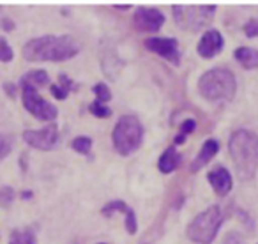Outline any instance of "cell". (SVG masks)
Returning a JSON list of instances; mask_svg holds the SVG:
<instances>
[{
	"instance_id": "1",
	"label": "cell",
	"mask_w": 258,
	"mask_h": 244,
	"mask_svg": "<svg viewBox=\"0 0 258 244\" xmlns=\"http://www.w3.org/2000/svg\"><path fill=\"white\" fill-rule=\"evenodd\" d=\"M80 53V43L73 36L34 37L23 46V58L29 62H64Z\"/></svg>"
},
{
	"instance_id": "2",
	"label": "cell",
	"mask_w": 258,
	"mask_h": 244,
	"mask_svg": "<svg viewBox=\"0 0 258 244\" xmlns=\"http://www.w3.org/2000/svg\"><path fill=\"white\" fill-rule=\"evenodd\" d=\"M228 151L240 180H251L258 170V135L249 130H237L228 140Z\"/></svg>"
},
{
	"instance_id": "3",
	"label": "cell",
	"mask_w": 258,
	"mask_h": 244,
	"mask_svg": "<svg viewBox=\"0 0 258 244\" xmlns=\"http://www.w3.org/2000/svg\"><path fill=\"white\" fill-rule=\"evenodd\" d=\"M198 90L204 96V99L211 101V103L232 101L237 90L235 75L225 68L209 69L198 80Z\"/></svg>"
},
{
	"instance_id": "4",
	"label": "cell",
	"mask_w": 258,
	"mask_h": 244,
	"mask_svg": "<svg viewBox=\"0 0 258 244\" xmlns=\"http://www.w3.org/2000/svg\"><path fill=\"white\" fill-rule=\"evenodd\" d=\"M113 147L118 154L129 156L138 151L144 142V126L135 115H122L111 131Z\"/></svg>"
},
{
	"instance_id": "5",
	"label": "cell",
	"mask_w": 258,
	"mask_h": 244,
	"mask_svg": "<svg viewBox=\"0 0 258 244\" xmlns=\"http://www.w3.org/2000/svg\"><path fill=\"white\" fill-rule=\"evenodd\" d=\"M225 212L219 205H211L204 212L197 214L187 226V237L197 244H212L218 230L221 228Z\"/></svg>"
},
{
	"instance_id": "6",
	"label": "cell",
	"mask_w": 258,
	"mask_h": 244,
	"mask_svg": "<svg viewBox=\"0 0 258 244\" xmlns=\"http://www.w3.org/2000/svg\"><path fill=\"white\" fill-rule=\"evenodd\" d=\"M173 20L184 30L198 32L212 23L216 6H173Z\"/></svg>"
},
{
	"instance_id": "7",
	"label": "cell",
	"mask_w": 258,
	"mask_h": 244,
	"mask_svg": "<svg viewBox=\"0 0 258 244\" xmlns=\"http://www.w3.org/2000/svg\"><path fill=\"white\" fill-rule=\"evenodd\" d=\"M22 101L25 110L29 111L30 115L37 118V120L43 122H53L58 115V110L46 101L44 97H41L37 94V90L29 89V87H22Z\"/></svg>"
},
{
	"instance_id": "8",
	"label": "cell",
	"mask_w": 258,
	"mask_h": 244,
	"mask_svg": "<svg viewBox=\"0 0 258 244\" xmlns=\"http://www.w3.org/2000/svg\"><path fill=\"white\" fill-rule=\"evenodd\" d=\"M22 137L23 142L30 147L39 151H51L58 144V128L55 122H50L41 130H25Z\"/></svg>"
},
{
	"instance_id": "9",
	"label": "cell",
	"mask_w": 258,
	"mask_h": 244,
	"mask_svg": "<svg viewBox=\"0 0 258 244\" xmlns=\"http://www.w3.org/2000/svg\"><path fill=\"white\" fill-rule=\"evenodd\" d=\"M145 48L154 53H158L159 57L166 58L168 62H172L173 66L180 64V50H179V41L173 37H151L145 41Z\"/></svg>"
},
{
	"instance_id": "10",
	"label": "cell",
	"mask_w": 258,
	"mask_h": 244,
	"mask_svg": "<svg viewBox=\"0 0 258 244\" xmlns=\"http://www.w3.org/2000/svg\"><path fill=\"white\" fill-rule=\"evenodd\" d=\"M165 15L156 8H138L135 11L133 22L142 32H158L165 25Z\"/></svg>"
},
{
	"instance_id": "11",
	"label": "cell",
	"mask_w": 258,
	"mask_h": 244,
	"mask_svg": "<svg viewBox=\"0 0 258 244\" xmlns=\"http://www.w3.org/2000/svg\"><path fill=\"white\" fill-rule=\"evenodd\" d=\"M225 46V39H223L221 32L216 29H209L204 32V36L200 37V43H198V53L204 58H212L216 55H219V51Z\"/></svg>"
},
{
	"instance_id": "12",
	"label": "cell",
	"mask_w": 258,
	"mask_h": 244,
	"mask_svg": "<svg viewBox=\"0 0 258 244\" xmlns=\"http://www.w3.org/2000/svg\"><path fill=\"white\" fill-rule=\"evenodd\" d=\"M207 179H209V184L212 186V190H214L219 197H225V195H228L230 191H232V186H233L232 175H230V172L225 166H214V168L209 172Z\"/></svg>"
},
{
	"instance_id": "13",
	"label": "cell",
	"mask_w": 258,
	"mask_h": 244,
	"mask_svg": "<svg viewBox=\"0 0 258 244\" xmlns=\"http://www.w3.org/2000/svg\"><path fill=\"white\" fill-rule=\"evenodd\" d=\"M218 151H219V142L216 140V138L205 140V144L202 145L200 152H198L197 158H195L193 163H191V172H198V170H202L205 165H209V163L214 159V156L218 154Z\"/></svg>"
},
{
	"instance_id": "14",
	"label": "cell",
	"mask_w": 258,
	"mask_h": 244,
	"mask_svg": "<svg viewBox=\"0 0 258 244\" xmlns=\"http://www.w3.org/2000/svg\"><path fill=\"white\" fill-rule=\"evenodd\" d=\"M180 161H182V156H180V152H177L173 147H168L161 154V158H159L158 168H159V172H161V173H172V172H175V170L179 168Z\"/></svg>"
},
{
	"instance_id": "15",
	"label": "cell",
	"mask_w": 258,
	"mask_h": 244,
	"mask_svg": "<svg viewBox=\"0 0 258 244\" xmlns=\"http://www.w3.org/2000/svg\"><path fill=\"white\" fill-rule=\"evenodd\" d=\"M50 82V76H48L46 71L43 69H34V71H29L20 78V85L22 87H29V89H41V87L48 85Z\"/></svg>"
},
{
	"instance_id": "16",
	"label": "cell",
	"mask_w": 258,
	"mask_h": 244,
	"mask_svg": "<svg viewBox=\"0 0 258 244\" xmlns=\"http://www.w3.org/2000/svg\"><path fill=\"white\" fill-rule=\"evenodd\" d=\"M235 60L246 69L258 68V50L249 46H240L235 50Z\"/></svg>"
},
{
	"instance_id": "17",
	"label": "cell",
	"mask_w": 258,
	"mask_h": 244,
	"mask_svg": "<svg viewBox=\"0 0 258 244\" xmlns=\"http://www.w3.org/2000/svg\"><path fill=\"white\" fill-rule=\"evenodd\" d=\"M73 89H75V83H73V80L69 78L66 73L58 75V83H55V85L50 87L53 97H55V99H60V101H64L66 97L69 96V92H71Z\"/></svg>"
},
{
	"instance_id": "18",
	"label": "cell",
	"mask_w": 258,
	"mask_h": 244,
	"mask_svg": "<svg viewBox=\"0 0 258 244\" xmlns=\"http://www.w3.org/2000/svg\"><path fill=\"white\" fill-rule=\"evenodd\" d=\"M9 244H37L36 232L30 226L13 230L11 237H9Z\"/></svg>"
},
{
	"instance_id": "19",
	"label": "cell",
	"mask_w": 258,
	"mask_h": 244,
	"mask_svg": "<svg viewBox=\"0 0 258 244\" xmlns=\"http://www.w3.org/2000/svg\"><path fill=\"white\" fill-rule=\"evenodd\" d=\"M71 147L75 149L78 154H89L90 149H92V138L89 137H76L71 142Z\"/></svg>"
},
{
	"instance_id": "20",
	"label": "cell",
	"mask_w": 258,
	"mask_h": 244,
	"mask_svg": "<svg viewBox=\"0 0 258 244\" xmlns=\"http://www.w3.org/2000/svg\"><path fill=\"white\" fill-rule=\"evenodd\" d=\"M127 207H129V205L125 204V202L113 200V202H110V204H106L103 209H101V214L106 216V218H110L113 212H125V209H127Z\"/></svg>"
},
{
	"instance_id": "21",
	"label": "cell",
	"mask_w": 258,
	"mask_h": 244,
	"mask_svg": "<svg viewBox=\"0 0 258 244\" xmlns=\"http://www.w3.org/2000/svg\"><path fill=\"white\" fill-rule=\"evenodd\" d=\"M89 111L94 115V117H99V118H108L111 115V110L106 106V104L99 103V101H94V103H90L89 106Z\"/></svg>"
},
{
	"instance_id": "22",
	"label": "cell",
	"mask_w": 258,
	"mask_h": 244,
	"mask_svg": "<svg viewBox=\"0 0 258 244\" xmlns=\"http://www.w3.org/2000/svg\"><path fill=\"white\" fill-rule=\"evenodd\" d=\"M13 145H15V140L11 135H0V161L8 158L9 152L13 151Z\"/></svg>"
},
{
	"instance_id": "23",
	"label": "cell",
	"mask_w": 258,
	"mask_h": 244,
	"mask_svg": "<svg viewBox=\"0 0 258 244\" xmlns=\"http://www.w3.org/2000/svg\"><path fill=\"white\" fill-rule=\"evenodd\" d=\"M94 94H96V97H97V101H99V103H106V101H110L111 99V92H110V89H108V85L106 83H96V85H94Z\"/></svg>"
},
{
	"instance_id": "24",
	"label": "cell",
	"mask_w": 258,
	"mask_h": 244,
	"mask_svg": "<svg viewBox=\"0 0 258 244\" xmlns=\"http://www.w3.org/2000/svg\"><path fill=\"white\" fill-rule=\"evenodd\" d=\"M124 214H125V230H127V233H137L138 219H137V214H135V211L131 207H127Z\"/></svg>"
},
{
	"instance_id": "25",
	"label": "cell",
	"mask_w": 258,
	"mask_h": 244,
	"mask_svg": "<svg viewBox=\"0 0 258 244\" xmlns=\"http://www.w3.org/2000/svg\"><path fill=\"white\" fill-rule=\"evenodd\" d=\"M15 190L11 186H2L0 188V205L2 207H9L15 200Z\"/></svg>"
},
{
	"instance_id": "26",
	"label": "cell",
	"mask_w": 258,
	"mask_h": 244,
	"mask_svg": "<svg viewBox=\"0 0 258 244\" xmlns=\"http://www.w3.org/2000/svg\"><path fill=\"white\" fill-rule=\"evenodd\" d=\"M13 48L9 46V43L4 39V37H0V60L2 62H9L13 60Z\"/></svg>"
},
{
	"instance_id": "27",
	"label": "cell",
	"mask_w": 258,
	"mask_h": 244,
	"mask_svg": "<svg viewBox=\"0 0 258 244\" xmlns=\"http://www.w3.org/2000/svg\"><path fill=\"white\" fill-rule=\"evenodd\" d=\"M221 244H246V239L242 237V233H239V232H228L225 235V239L221 240Z\"/></svg>"
},
{
	"instance_id": "28",
	"label": "cell",
	"mask_w": 258,
	"mask_h": 244,
	"mask_svg": "<svg viewBox=\"0 0 258 244\" xmlns=\"http://www.w3.org/2000/svg\"><path fill=\"white\" fill-rule=\"evenodd\" d=\"M244 34L247 37H256L258 36V20H249V22L244 25Z\"/></svg>"
},
{
	"instance_id": "29",
	"label": "cell",
	"mask_w": 258,
	"mask_h": 244,
	"mask_svg": "<svg viewBox=\"0 0 258 244\" xmlns=\"http://www.w3.org/2000/svg\"><path fill=\"white\" fill-rule=\"evenodd\" d=\"M195 128H197V120H195V118H187V120L182 122V126H180V133L189 135L195 131Z\"/></svg>"
},
{
	"instance_id": "30",
	"label": "cell",
	"mask_w": 258,
	"mask_h": 244,
	"mask_svg": "<svg viewBox=\"0 0 258 244\" xmlns=\"http://www.w3.org/2000/svg\"><path fill=\"white\" fill-rule=\"evenodd\" d=\"M4 89L6 90H8V94H9V96H11V97H15V90H16V85H11V83H6V85H4Z\"/></svg>"
},
{
	"instance_id": "31",
	"label": "cell",
	"mask_w": 258,
	"mask_h": 244,
	"mask_svg": "<svg viewBox=\"0 0 258 244\" xmlns=\"http://www.w3.org/2000/svg\"><path fill=\"white\" fill-rule=\"evenodd\" d=\"M186 142V135H182V133H179L175 137V145H180V144H184Z\"/></svg>"
},
{
	"instance_id": "32",
	"label": "cell",
	"mask_w": 258,
	"mask_h": 244,
	"mask_svg": "<svg viewBox=\"0 0 258 244\" xmlns=\"http://www.w3.org/2000/svg\"><path fill=\"white\" fill-rule=\"evenodd\" d=\"M2 23H4V29L6 30H13V22L9 18H4V20H2Z\"/></svg>"
},
{
	"instance_id": "33",
	"label": "cell",
	"mask_w": 258,
	"mask_h": 244,
	"mask_svg": "<svg viewBox=\"0 0 258 244\" xmlns=\"http://www.w3.org/2000/svg\"><path fill=\"white\" fill-rule=\"evenodd\" d=\"M22 197L25 198V200H27V198H32V191H23Z\"/></svg>"
},
{
	"instance_id": "34",
	"label": "cell",
	"mask_w": 258,
	"mask_h": 244,
	"mask_svg": "<svg viewBox=\"0 0 258 244\" xmlns=\"http://www.w3.org/2000/svg\"><path fill=\"white\" fill-rule=\"evenodd\" d=\"M115 9H129V4H117Z\"/></svg>"
},
{
	"instance_id": "35",
	"label": "cell",
	"mask_w": 258,
	"mask_h": 244,
	"mask_svg": "<svg viewBox=\"0 0 258 244\" xmlns=\"http://www.w3.org/2000/svg\"><path fill=\"white\" fill-rule=\"evenodd\" d=\"M97 244H106V242H97Z\"/></svg>"
},
{
	"instance_id": "36",
	"label": "cell",
	"mask_w": 258,
	"mask_h": 244,
	"mask_svg": "<svg viewBox=\"0 0 258 244\" xmlns=\"http://www.w3.org/2000/svg\"><path fill=\"white\" fill-rule=\"evenodd\" d=\"M142 244H147V242H142Z\"/></svg>"
}]
</instances>
